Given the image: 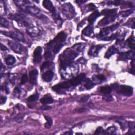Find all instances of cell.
Wrapping results in <instances>:
<instances>
[{
    "label": "cell",
    "instance_id": "6da1fadb",
    "mask_svg": "<svg viewBox=\"0 0 135 135\" xmlns=\"http://www.w3.org/2000/svg\"><path fill=\"white\" fill-rule=\"evenodd\" d=\"M14 2L22 11L33 16H35L42 20L44 21L47 19V16L42 13L41 11L39 9V8L35 5L30 4V1H14Z\"/></svg>",
    "mask_w": 135,
    "mask_h": 135
},
{
    "label": "cell",
    "instance_id": "7a4b0ae2",
    "mask_svg": "<svg viewBox=\"0 0 135 135\" xmlns=\"http://www.w3.org/2000/svg\"><path fill=\"white\" fill-rule=\"evenodd\" d=\"M79 55V52L73 47L67 49L59 57L61 69L65 70L73 62L74 59Z\"/></svg>",
    "mask_w": 135,
    "mask_h": 135
},
{
    "label": "cell",
    "instance_id": "3957f363",
    "mask_svg": "<svg viewBox=\"0 0 135 135\" xmlns=\"http://www.w3.org/2000/svg\"><path fill=\"white\" fill-rule=\"evenodd\" d=\"M8 18L11 20L15 21L18 23L20 26L24 27L27 29L30 28L34 25L31 20L23 14H10L8 15Z\"/></svg>",
    "mask_w": 135,
    "mask_h": 135
},
{
    "label": "cell",
    "instance_id": "277c9868",
    "mask_svg": "<svg viewBox=\"0 0 135 135\" xmlns=\"http://www.w3.org/2000/svg\"><path fill=\"white\" fill-rule=\"evenodd\" d=\"M61 10L63 14L68 19H73L77 14L74 7L70 3L63 4L61 6Z\"/></svg>",
    "mask_w": 135,
    "mask_h": 135
},
{
    "label": "cell",
    "instance_id": "5b68a950",
    "mask_svg": "<svg viewBox=\"0 0 135 135\" xmlns=\"http://www.w3.org/2000/svg\"><path fill=\"white\" fill-rule=\"evenodd\" d=\"M43 5L47 10L52 13L53 18L55 21H61V19L60 18V16L57 13L55 8L53 6V4L51 1H49V0H44L43 1Z\"/></svg>",
    "mask_w": 135,
    "mask_h": 135
},
{
    "label": "cell",
    "instance_id": "8992f818",
    "mask_svg": "<svg viewBox=\"0 0 135 135\" xmlns=\"http://www.w3.org/2000/svg\"><path fill=\"white\" fill-rule=\"evenodd\" d=\"M1 33L3 35L10 37L12 39L18 41L19 42H25V39L23 35V33L20 31H15L11 32H6V31H1Z\"/></svg>",
    "mask_w": 135,
    "mask_h": 135
},
{
    "label": "cell",
    "instance_id": "52a82bcc",
    "mask_svg": "<svg viewBox=\"0 0 135 135\" xmlns=\"http://www.w3.org/2000/svg\"><path fill=\"white\" fill-rule=\"evenodd\" d=\"M66 37L67 36L64 32H60L58 34V35L53 40L50 41L49 43L47 44V48L49 49L51 47L55 44L62 43V42H64L65 41Z\"/></svg>",
    "mask_w": 135,
    "mask_h": 135
},
{
    "label": "cell",
    "instance_id": "ba28073f",
    "mask_svg": "<svg viewBox=\"0 0 135 135\" xmlns=\"http://www.w3.org/2000/svg\"><path fill=\"white\" fill-rule=\"evenodd\" d=\"M119 23H117L114 25H111L110 27H108L107 28H104L101 30L100 33L98 35V37L100 38H103L105 36L109 35L110 33H111L112 32L115 31L116 29L118 28V27L119 26Z\"/></svg>",
    "mask_w": 135,
    "mask_h": 135
},
{
    "label": "cell",
    "instance_id": "9c48e42d",
    "mask_svg": "<svg viewBox=\"0 0 135 135\" xmlns=\"http://www.w3.org/2000/svg\"><path fill=\"white\" fill-rule=\"evenodd\" d=\"M8 45L16 53L21 54L24 50L23 46L19 43V42L13 41H8Z\"/></svg>",
    "mask_w": 135,
    "mask_h": 135
},
{
    "label": "cell",
    "instance_id": "30bf717a",
    "mask_svg": "<svg viewBox=\"0 0 135 135\" xmlns=\"http://www.w3.org/2000/svg\"><path fill=\"white\" fill-rule=\"evenodd\" d=\"M117 16H118V14H117L106 16L105 18H104L99 22L98 25L100 27L105 26V25H107L109 23H111L114 22L116 19V18H117Z\"/></svg>",
    "mask_w": 135,
    "mask_h": 135
},
{
    "label": "cell",
    "instance_id": "8fae6325",
    "mask_svg": "<svg viewBox=\"0 0 135 135\" xmlns=\"http://www.w3.org/2000/svg\"><path fill=\"white\" fill-rule=\"evenodd\" d=\"M86 78V74L85 73H81L78 75L77 77H75L73 79L69 80L71 86L75 87L78 86V84L81 83L83 80Z\"/></svg>",
    "mask_w": 135,
    "mask_h": 135
},
{
    "label": "cell",
    "instance_id": "7c38bea8",
    "mask_svg": "<svg viewBox=\"0 0 135 135\" xmlns=\"http://www.w3.org/2000/svg\"><path fill=\"white\" fill-rule=\"evenodd\" d=\"M42 48L41 47H37L34 52L33 54V61L36 63H39L42 59Z\"/></svg>",
    "mask_w": 135,
    "mask_h": 135
},
{
    "label": "cell",
    "instance_id": "4fadbf2b",
    "mask_svg": "<svg viewBox=\"0 0 135 135\" xmlns=\"http://www.w3.org/2000/svg\"><path fill=\"white\" fill-rule=\"evenodd\" d=\"M120 92L125 96H130L133 94V88L129 86H121Z\"/></svg>",
    "mask_w": 135,
    "mask_h": 135
},
{
    "label": "cell",
    "instance_id": "5bb4252c",
    "mask_svg": "<svg viewBox=\"0 0 135 135\" xmlns=\"http://www.w3.org/2000/svg\"><path fill=\"white\" fill-rule=\"evenodd\" d=\"M27 32L32 37H37L40 34V30L35 25L27 29Z\"/></svg>",
    "mask_w": 135,
    "mask_h": 135
},
{
    "label": "cell",
    "instance_id": "9a60e30c",
    "mask_svg": "<svg viewBox=\"0 0 135 135\" xmlns=\"http://www.w3.org/2000/svg\"><path fill=\"white\" fill-rule=\"evenodd\" d=\"M134 53L133 51H128L127 52H122L119 53V59L121 60H127L134 58Z\"/></svg>",
    "mask_w": 135,
    "mask_h": 135
},
{
    "label": "cell",
    "instance_id": "2e32d148",
    "mask_svg": "<svg viewBox=\"0 0 135 135\" xmlns=\"http://www.w3.org/2000/svg\"><path fill=\"white\" fill-rule=\"evenodd\" d=\"M38 71L36 69L31 70L29 73V82L32 84H36L37 81Z\"/></svg>",
    "mask_w": 135,
    "mask_h": 135
},
{
    "label": "cell",
    "instance_id": "e0dca14e",
    "mask_svg": "<svg viewBox=\"0 0 135 135\" xmlns=\"http://www.w3.org/2000/svg\"><path fill=\"white\" fill-rule=\"evenodd\" d=\"M103 47L101 46H92L90 49L89 51L88 52V54L90 56L92 57H96L97 56L100 50L102 49Z\"/></svg>",
    "mask_w": 135,
    "mask_h": 135
},
{
    "label": "cell",
    "instance_id": "ac0fdd59",
    "mask_svg": "<svg viewBox=\"0 0 135 135\" xmlns=\"http://www.w3.org/2000/svg\"><path fill=\"white\" fill-rule=\"evenodd\" d=\"M42 79L47 82L51 81L53 78V72L52 70H49L42 74Z\"/></svg>",
    "mask_w": 135,
    "mask_h": 135
},
{
    "label": "cell",
    "instance_id": "d6986e66",
    "mask_svg": "<svg viewBox=\"0 0 135 135\" xmlns=\"http://www.w3.org/2000/svg\"><path fill=\"white\" fill-rule=\"evenodd\" d=\"M117 52H118V49H117L115 46H111L108 49L107 52L105 53V58L106 59H109Z\"/></svg>",
    "mask_w": 135,
    "mask_h": 135
},
{
    "label": "cell",
    "instance_id": "ffe728a7",
    "mask_svg": "<svg viewBox=\"0 0 135 135\" xmlns=\"http://www.w3.org/2000/svg\"><path fill=\"white\" fill-rule=\"evenodd\" d=\"M100 15V13L97 11H96L92 13L88 17V21L90 23V24L92 25L93 23L95 22V21Z\"/></svg>",
    "mask_w": 135,
    "mask_h": 135
},
{
    "label": "cell",
    "instance_id": "44dd1931",
    "mask_svg": "<svg viewBox=\"0 0 135 135\" xmlns=\"http://www.w3.org/2000/svg\"><path fill=\"white\" fill-rule=\"evenodd\" d=\"M82 33L84 36L90 37L94 33V27L92 26V25L89 24V25H88L87 27L84 29V30H83Z\"/></svg>",
    "mask_w": 135,
    "mask_h": 135
},
{
    "label": "cell",
    "instance_id": "7402d4cb",
    "mask_svg": "<svg viewBox=\"0 0 135 135\" xmlns=\"http://www.w3.org/2000/svg\"><path fill=\"white\" fill-rule=\"evenodd\" d=\"M40 102L44 105L50 104L53 103L54 102V100L51 96H45L40 99Z\"/></svg>",
    "mask_w": 135,
    "mask_h": 135
},
{
    "label": "cell",
    "instance_id": "603a6c76",
    "mask_svg": "<svg viewBox=\"0 0 135 135\" xmlns=\"http://www.w3.org/2000/svg\"><path fill=\"white\" fill-rule=\"evenodd\" d=\"M5 61L6 63V64L8 65H12L15 63L16 62V59L14 57L11 55H7L5 59Z\"/></svg>",
    "mask_w": 135,
    "mask_h": 135
},
{
    "label": "cell",
    "instance_id": "cb8c5ba5",
    "mask_svg": "<svg viewBox=\"0 0 135 135\" xmlns=\"http://www.w3.org/2000/svg\"><path fill=\"white\" fill-rule=\"evenodd\" d=\"M63 47V44L62 43H58L55 44L53 45L52 47H51L49 49H52V51L54 53V54H57L60 50L62 49V48Z\"/></svg>",
    "mask_w": 135,
    "mask_h": 135
},
{
    "label": "cell",
    "instance_id": "d4e9b609",
    "mask_svg": "<svg viewBox=\"0 0 135 135\" xmlns=\"http://www.w3.org/2000/svg\"><path fill=\"white\" fill-rule=\"evenodd\" d=\"M117 11V9H112V10H104L103 11H101V14L102 15H104L106 16L107 15H111L116 14V12Z\"/></svg>",
    "mask_w": 135,
    "mask_h": 135
},
{
    "label": "cell",
    "instance_id": "484cf974",
    "mask_svg": "<svg viewBox=\"0 0 135 135\" xmlns=\"http://www.w3.org/2000/svg\"><path fill=\"white\" fill-rule=\"evenodd\" d=\"M100 91L104 95H109L112 91V88L110 86H104L100 88Z\"/></svg>",
    "mask_w": 135,
    "mask_h": 135
},
{
    "label": "cell",
    "instance_id": "4316f807",
    "mask_svg": "<svg viewBox=\"0 0 135 135\" xmlns=\"http://www.w3.org/2000/svg\"><path fill=\"white\" fill-rule=\"evenodd\" d=\"M127 43L128 44V46H129V47L131 49H134V47H135V44H134V38L133 36H131L130 37H129L127 40L126 41Z\"/></svg>",
    "mask_w": 135,
    "mask_h": 135
},
{
    "label": "cell",
    "instance_id": "83f0119b",
    "mask_svg": "<svg viewBox=\"0 0 135 135\" xmlns=\"http://www.w3.org/2000/svg\"><path fill=\"white\" fill-rule=\"evenodd\" d=\"M0 25H1V27L4 28H8L10 25L9 22L6 19L3 18V17H1V19H0Z\"/></svg>",
    "mask_w": 135,
    "mask_h": 135
},
{
    "label": "cell",
    "instance_id": "f1b7e54d",
    "mask_svg": "<svg viewBox=\"0 0 135 135\" xmlns=\"http://www.w3.org/2000/svg\"><path fill=\"white\" fill-rule=\"evenodd\" d=\"M44 117H45L46 120L47 121V122L45 124V127L47 129H49L51 128V126L52 125V123H53L52 119L51 118H50V117L47 116H45Z\"/></svg>",
    "mask_w": 135,
    "mask_h": 135
},
{
    "label": "cell",
    "instance_id": "f546056e",
    "mask_svg": "<svg viewBox=\"0 0 135 135\" xmlns=\"http://www.w3.org/2000/svg\"><path fill=\"white\" fill-rule=\"evenodd\" d=\"M95 86V83L93 82L90 79H87L86 81V83L84 84V87H85L87 89H91L92 88H94Z\"/></svg>",
    "mask_w": 135,
    "mask_h": 135
},
{
    "label": "cell",
    "instance_id": "4dcf8cb0",
    "mask_svg": "<svg viewBox=\"0 0 135 135\" xmlns=\"http://www.w3.org/2000/svg\"><path fill=\"white\" fill-rule=\"evenodd\" d=\"M39 94H34L33 95H31V96H30L28 98V101L29 103H32V102H35L36 101H37L38 98H39Z\"/></svg>",
    "mask_w": 135,
    "mask_h": 135
},
{
    "label": "cell",
    "instance_id": "1f68e13d",
    "mask_svg": "<svg viewBox=\"0 0 135 135\" xmlns=\"http://www.w3.org/2000/svg\"><path fill=\"white\" fill-rule=\"evenodd\" d=\"M126 26H127L129 28H131L132 29L134 28V18H131L126 23Z\"/></svg>",
    "mask_w": 135,
    "mask_h": 135
},
{
    "label": "cell",
    "instance_id": "d6a6232c",
    "mask_svg": "<svg viewBox=\"0 0 135 135\" xmlns=\"http://www.w3.org/2000/svg\"><path fill=\"white\" fill-rule=\"evenodd\" d=\"M116 131V128L115 127H109L106 130V131L104 132V133L106 134H114L115 133Z\"/></svg>",
    "mask_w": 135,
    "mask_h": 135
},
{
    "label": "cell",
    "instance_id": "836d02e7",
    "mask_svg": "<svg viewBox=\"0 0 135 135\" xmlns=\"http://www.w3.org/2000/svg\"><path fill=\"white\" fill-rule=\"evenodd\" d=\"M132 12H133L132 10H128L122 11V12H120V14L123 17H127V16H129V15H130Z\"/></svg>",
    "mask_w": 135,
    "mask_h": 135
},
{
    "label": "cell",
    "instance_id": "e575fe53",
    "mask_svg": "<svg viewBox=\"0 0 135 135\" xmlns=\"http://www.w3.org/2000/svg\"><path fill=\"white\" fill-rule=\"evenodd\" d=\"M51 64H52V63L50 61H46L44 62L41 66V71H43L46 68H48L49 67H50L51 65Z\"/></svg>",
    "mask_w": 135,
    "mask_h": 135
},
{
    "label": "cell",
    "instance_id": "d590c367",
    "mask_svg": "<svg viewBox=\"0 0 135 135\" xmlns=\"http://www.w3.org/2000/svg\"><path fill=\"white\" fill-rule=\"evenodd\" d=\"M24 117V115L22 114H19L14 117V120L15 121L19 122L23 120Z\"/></svg>",
    "mask_w": 135,
    "mask_h": 135
},
{
    "label": "cell",
    "instance_id": "8d00e7d4",
    "mask_svg": "<svg viewBox=\"0 0 135 135\" xmlns=\"http://www.w3.org/2000/svg\"><path fill=\"white\" fill-rule=\"evenodd\" d=\"M122 3H123V2L121 1H118V0H116V1H110L108 2V4H109V5L113 4V5H116V6H118V5H120L122 4Z\"/></svg>",
    "mask_w": 135,
    "mask_h": 135
},
{
    "label": "cell",
    "instance_id": "74e56055",
    "mask_svg": "<svg viewBox=\"0 0 135 135\" xmlns=\"http://www.w3.org/2000/svg\"><path fill=\"white\" fill-rule=\"evenodd\" d=\"M28 80V77L26 74H23L22 79H21V84H24L25 83H27V82Z\"/></svg>",
    "mask_w": 135,
    "mask_h": 135
},
{
    "label": "cell",
    "instance_id": "f35d334b",
    "mask_svg": "<svg viewBox=\"0 0 135 135\" xmlns=\"http://www.w3.org/2000/svg\"><path fill=\"white\" fill-rule=\"evenodd\" d=\"M103 99L105 100V101H111L112 100H113V98L109 94V95H105V96H103Z\"/></svg>",
    "mask_w": 135,
    "mask_h": 135
},
{
    "label": "cell",
    "instance_id": "ab89813d",
    "mask_svg": "<svg viewBox=\"0 0 135 135\" xmlns=\"http://www.w3.org/2000/svg\"><path fill=\"white\" fill-rule=\"evenodd\" d=\"M87 8H88V11H92V10H94L95 9L96 6H95V5L94 4L90 3L87 6Z\"/></svg>",
    "mask_w": 135,
    "mask_h": 135
},
{
    "label": "cell",
    "instance_id": "60d3db41",
    "mask_svg": "<svg viewBox=\"0 0 135 135\" xmlns=\"http://www.w3.org/2000/svg\"><path fill=\"white\" fill-rule=\"evenodd\" d=\"M96 78L98 79V80H99L98 81H100L101 82L104 81L106 79L105 75H104L103 74H99V75H97L96 77Z\"/></svg>",
    "mask_w": 135,
    "mask_h": 135
},
{
    "label": "cell",
    "instance_id": "b9f144b4",
    "mask_svg": "<svg viewBox=\"0 0 135 135\" xmlns=\"http://www.w3.org/2000/svg\"><path fill=\"white\" fill-rule=\"evenodd\" d=\"M104 130L103 128L101 127H99L96 130L95 134H101V133H104Z\"/></svg>",
    "mask_w": 135,
    "mask_h": 135
},
{
    "label": "cell",
    "instance_id": "7bdbcfd3",
    "mask_svg": "<svg viewBox=\"0 0 135 135\" xmlns=\"http://www.w3.org/2000/svg\"><path fill=\"white\" fill-rule=\"evenodd\" d=\"M52 53L50 51H47L44 53V58L46 59H48L51 58V57Z\"/></svg>",
    "mask_w": 135,
    "mask_h": 135
},
{
    "label": "cell",
    "instance_id": "ee69618b",
    "mask_svg": "<svg viewBox=\"0 0 135 135\" xmlns=\"http://www.w3.org/2000/svg\"><path fill=\"white\" fill-rule=\"evenodd\" d=\"M51 108H52L51 107L49 106H42L40 108V109L42 110H50Z\"/></svg>",
    "mask_w": 135,
    "mask_h": 135
},
{
    "label": "cell",
    "instance_id": "f6af8a7d",
    "mask_svg": "<svg viewBox=\"0 0 135 135\" xmlns=\"http://www.w3.org/2000/svg\"><path fill=\"white\" fill-rule=\"evenodd\" d=\"M89 98H90L89 96H86L82 97L81 99V100H80L81 102H82V103L86 102V101H87L89 99Z\"/></svg>",
    "mask_w": 135,
    "mask_h": 135
},
{
    "label": "cell",
    "instance_id": "bcb514c9",
    "mask_svg": "<svg viewBox=\"0 0 135 135\" xmlns=\"http://www.w3.org/2000/svg\"><path fill=\"white\" fill-rule=\"evenodd\" d=\"M6 101V98L5 97H1V99H0V103H1V105H2L3 104H5Z\"/></svg>",
    "mask_w": 135,
    "mask_h": 135
},
{
    "label": "cell",
    "instance_id": "7dc6e473",
    "mask_svg": "<svg viewBox=\"0 0 135 135\" xmlns=\"http://www.w3.org/2000/svg\"><path fill=\"white\" fill-rule=\"evenodd\" d=\"M21 90L20 88H18V87L14 89V94H19L21 92Z\"/></svg>",
    "mask_w": 135,
    "mask_h": 135
},
{
    "label": "cell",
    "instance_id": "c3c4849f",
    "mask_svg": "<svg viewBox=\"0 0 135 135\" xmlns=\"http://www.w3.org/2000/svg\"><path fill=\"white\" fill-rule=\"evenodd\" d=\"M87 110V109L84 108H80L78 110V112H85Z\"/></svg>",
    "mask_w": 135,
    "mask_h": 135
},
{
    "label": "cell",
    "instance_id": "681fc988",
    "mask_svg": "<svg viewBox=\"0 0 135 135\" xmlns=\"http://www.w3.org/2000/svg\"><path fill=\"white\" fill-rule=\"evenodd\" d=\"M78 62H79L80 63H85L86 62V61L85 60V59H83V58H81L80 59V58L79 59V60H78Z\"/></svg>",
    "mask_w": 135,
    "mask_h": 135
},
{
    "label": "cell",
    "instance_id": "f907efd6",
    "mask_svg": "<svg viewBox=\"0 0 135 135\" xmlns=\"http://www.w3.org/2000/svg\"><path fill=\"white\" fill-rule=\"evenodd\" d=\"M1 50L2 51H6V50H7L8 49L6 47H5V46H4L2 43L1 44Z\"/></svg>",
    "mask_w": 135,
    "mask_h": 135
},
{
    "label": "cell",
    "instance_id": "816d5d0a",
    "mask_svg": "<svg viewBox=\"0 0 135 135\" xmlns=\"http://www.w3.org/2000/svg\"><path fill=\"white\" fill-rule=\"evenodd\" d=\"M77 3H78L79 4H81L83 3H84L85 2H87V1H82V0H79V1H75Z\"/></svg>",
    "mask_w": 135,
    "mask_h": 135
},
{
    "label": "cell",
    "instance_id": "f5cc1de1",
    "mask_svg": "<svg viewBox=\"0 0 135 135\" xmlns=\"http://www.w3.org/2000/svg\"><path fill=\"white\" fill-rule=\"evenodd\" d=\"M72 132H70H70H65V133H64V134H72Z\"/></svg>",
    "mask_w": 135,
    "mask_h": 135
}]
</instances>
